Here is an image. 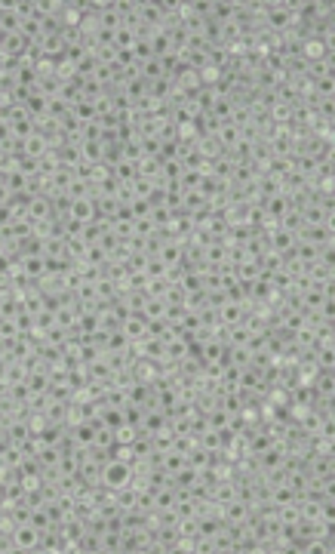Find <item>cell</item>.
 <instances>
[{"label": "cell", "instance_id": "1", "mask_svg": "<svg viewBox=\"0 0 335 554\" xmlns=\"http://www.w3.org/2000/svg\"><path fill=\"white\" fill-rule=\"evenodd\" d=\"M136 480V468L133 462H120V459H108L102 465V486H108V490H127V486H133Z\"/></svg>", "mask_w": 335, "mask_h": 554}, {"label": "cell", "instance_id": "2", "mask_svg": "<svg viewBox=\"0 0 335 554\" xmlns=\"http://www.w3.org/2000/svg\"><path fill=\"white\" fill-rule=\"evenodd\" d=\"M12 551H37L41 548V530L34 524H16L10 533Z\"/></svg>", "mask_w": 335, "mask_h": 554}, {"label": "cell", "instance_id": "3", "mask_svg": "<svg viewBox=\"0 0 335 554\" xmlns=\"http://www.w3.org/2000/svg\"><path fill=\"white\" fill-rule=\"evenodd\" d=\"M25 219H28L31 225H41V222L52 219V197H47V194H31L28 209H25Z\"/></svg>", "mask_w": 335, "mask_h": 554}, {"label": "cell", "instance_id": "4", "mask_svg": "<svg viewBox=\"0 0 335 554\" xmlns=\"http://www.w3.org/2000/svg\"><path fill=\"white\" fill-rule=\"evenodd\" d=\"M249 517H252V508L243 502V499H231L228 505H221V520H225L228 526H243Z\"/></svg>", "mask_w": 335, "mask_h": 554}, {"label": "cell", "instance_id": "5", "mask_svg": "<svg viewBox=\"0 0 335 554\" xmlns=\"http://www.w3.org/2000/svg\"><path fill=\"white\" fill-rule=\"evenodd\" d=\"M19 151H22V157H31V161H41V157H47V151H50V142H47V136L43 133H31L28 138H25L22 145H19Z\"/></svg>", "mask_w": 335, "mask_h": 554}, {"label": "cell", "instance_id": "6", "mask_svg": "<svg viewBox=\"0 0 335 554\" xmlns=\"http://www.w3.org/2000/svg\"><path fill=\"white\" fill-rule=\"evenodd\" d=\"M68 219L80 222V225H89V222H96V219H98V213H96V197H87V201H71Z\"/></svg>", "mask_w": 335, "mask_h": 554}, {"label": "cell", "instance_id": "7", "mask_svg": "<svg viewBox=\"0 0 335 554\" xmlns=\"http://www.w3.org/2000/svg\"><path fill=\"white\" fill-rule=\"evenodd\" d=\"M228 262V247L225 240H209L203 247V268H219Z\"/></svg>", "mask_w": 335, "mask_h": 554}, {"label": "cell", "instance_id": "8", "mask_svg": "<svg viewBox=\"0 0 335 554\" xmlns=\"http://www.w3.org/2000/svg\"><path fill=\"white\" fill-rule=\"evenodd\" d=\"M243 318H246V308H243V302H237V299H228L225 305L219 308L221 327H237V323H243Z\"/></svg>", "mask_w": 335, "mask_h": 554}, {"label": "cell", "instance_id": "9", "mask_svg": "<svg viewBox=\"0 0 335 554\" xmlns=\"http://www.w3.org/2000/svg\"><path fill=\"white\" fill-rule=\"evenodd\" d=\"M71 117H74L80 127H89V123L98 121V108L96 102H87V99H77L74 105H71Z\"/></svg>", "mask_w": 335, "mask_h": 554}, {"label": "cell", "instance_id": "10", "mask_svg": "<svg viewBox=\"0 0 335 554\" xmlns=\"http://www.w3.org/2000/svg\"><path fill=\"white\" fill-rule=\"evenodd\" d=\"M120 329L129 342H142L144 336H148V320H144L142 314H129V318L120 323Z\"/></svg>", "mask_w": 335, "mask_h": 554}, {"label": "cell", "instance_id": "11", "mask_svg": "<svg viewBox=\"0 0 335 554\" xmlns=\"http://www.w3.org/2000/svg\"><path fill=\"white\" fill-rule=\"evenodd\" d=\"M111 173H114V179L120 182V185H129L139 176V170H136V161H127V157H120V161L111 167Z\"/></svg>", "mask_w": 335, "mask_h": 554}, {"label": "cell", "instance_id": "12", "mask_svg": "<svg viewBox=\"0 0 335 554\" xmlns=\"http://www.w3.org/2000/svg\"><path fill=\"white\" fill-rule=\"evenodd\" d=\"M166 302L163 299H148L144 296V305H142V318L144 320H166Z\"/></svg>", "mask_w": 335, "mask_h": 554}, {"label": "cell", "instance_id": "13", "mask_svg": "<svg viewBox=\"0 0 335 554\" xmlns=\"http://www.w3.org/2000/svg\"><path fill=\"white\" fill-rule=\"evenodd\" d=\"M185 459H188V468H194V471H206V468L213 465V459H215V456H213V453H209V450H203L200 444H197V447H194L191 453H188Z\"/></svg>", "mask_w": 335, "mask_h": 554}, {"label": "cell", "instance_id": "14", "mask_svg": "<svg viewBox=\"0 0 335 554\" xmlns=\"http://www.w3.org/2000/svg\"><path fill=\"white\" fill-rule=\"evenodd\" d=\"M68 197L71 201H87V197H93V185L80 179V176H74V182L68 185Z\"/></svg>", "mask_w": 335, "mask_h": 554}, {"label": "cell", "instance_id": "15", "mask_svg": "<svg viewBox=\"0 0 335 554\" xmlns=\"http://www.w3.org/2000/svg\"><path fill=\"white\" fill-rule=\"evenodd\" d=\"M136 41H139V37H136L133 31L117 28V31H114V41H111V43H114V50H133V43H136Z\"/></svg>", "mask_w": 335, "mask_h": 554}, {"label": "cell", "instance_id": "16", "mask_svg": "<svg viewBox=\"0 0 335 554\" xmlns=\"http://www.w3.org/2000/svg\"><path fill=\"white\" fill-rule=\"evenodd\" d=\"M136 438H139V428L127 425V422H123L120 428H114V444H133Z\"/></svg>", "mask_w": 335, "mask_h": 554}, {"label": "cell", "instance_id": "17", "mask_svg": "<svg viewBox=\"0 0 335 554\" xmlns=\"http://www.w3.org/2000/svg\"><path fill=\"white\" fill-rule=\"evenodd\" d=\"M314 92H317V99H332L335 96V77H320V81H314Z\"/></svg>", "mask_w": 335, "mask_h": 554}]
</instances>
